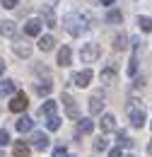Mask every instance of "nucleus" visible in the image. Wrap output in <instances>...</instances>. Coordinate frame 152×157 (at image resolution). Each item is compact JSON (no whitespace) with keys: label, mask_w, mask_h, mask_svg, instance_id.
<instances>
[{"label":"nucleus","mask_w":152,"mask_h":157,"mask_svg":"<svg viewBox=\"0 0 152 157\" xmlns=\"http://www.w3.org/2000/svg\"><path fill=\"white\" fill-rule=\"evenodd\" d=\"M138 27H140L142 32H152V17H147V15H138Z\"/></svg>","instance_id":"20"},{"label":"nucleus","mask_w":152,"mask_h":157,"mask_svg":"<svg viewBox=\"0 0 152 157\" xmlns=\"http://www.w3.org/2000/svg\"><path fill=\"white\" fill-rule=\"evenodd\" d=\"M101 2H104V5H114L116 0H101Z\"/></svg>","instance_id":"35"},{"label":"nucleus","mask_w":152,"mask_h":157,"mask_svg":"<svg viewBox=\"0 0 152 157\" xmlns=\"http://www.w3.org/2000/svg\"><path fill=\"white\" fill-rule=\"evenodd\" d=\"M63 27H65V29H68V34H73V36H80V34L87 29L82 12H68V15L63 17Z\"/></svg>","instance_id":"1"},{"label":"nucleus","mask_w":152,"mask_h":157,"mask_svg":"<svg viewBox=\"0 0 152 157\" xmlns=\"http://www.w3.org/2000/svg\"><path fill=\"white\" fill-rule=\"evenodd\" d=\"M17 131H19V133H29V131H34V121H32L29 116L17 118Z\"/></svg>","instance_id":"13"},{"label":"nucleus","mask_w":152,"mask_h":157,"mask_svg":"<svg viewBox=\"0 0 152 157\" xmlns=\"http://www.w3.org/2000/svg\"><path fill=\"white\" fill-rule=\"evenodd\" d=\"M7 143H10V133L0 128V145H7Z\"/></svg>","instance_id":"31"},{"label":"nucleus","mask_w":152,"mask_h":157,"mask_svg":"<svg viewBox=\"0 0 152 157\" xmlns=\"http://www.w3.org/2000/svg\"><path fill=\"white\" fill-rule=\"evenodd\" d=\"M32 147L24 143V140H15V157H29Z\"/></svg>","instance_id":"14"},{"label":"nucleus","mask_w":152,"mask_h":157,"mask_svg":"<svg viewBox=\"0 0 152 157\" xmlns=\"http://www.w3.org/2000/svg\"><path fill=\"white\" fill-rule=\"evenodd\" d=\"M27 106H29V99H27V94H24V92H17V94L12 97V101H10V111H15V114L24 111Z\"/></svg>","instance_id":"4"},{"label":"nucleus","mask_w":152,"mask_h":157,"mask_svg":"<svg viewBox=\"0 0 152 157\" xmlns=\"http://www.w3.org/2000/svg\"><path fill=\"white\" fill-rule=\"evenodd\" d=\"M70 60H73V51L68 46H63L58 51V65H70Z\"/></svg>","instance_id":"16"},{"label":"nucleus","mask_w":152,"mask_h":157,"mask_svg":"<svg viewBox=\"0 0 152 157\" xmlns=\"http://www.w3.org/2000/svg\"><path fill=\"white\" fill-rule=\"evenodd\" d=\"M99 56H101V48H99V44H94V41H89V44H85L80 48V60L82 63H94Z\"/></svg>","instance_id":"3"},{"label":"nucleus","mask_w":152,"mask_h":157,"mask_svg":"<svg viewBox=\"0 0 152 157\" xmlns=\"http://www.w3.org/2000/svg\"><path fill=\"white\" fill-rule=\"evenodd\" d=\"M12 48H15V53L22 56V58H27V56L32 53V46H29V44H24V41H15V44H12Z\"/></svg>","instance_id":"15"},{"label":"nucleus","mask_w":152,"mask_h":157,"mask_svg":"<svg viewBox=\"0 0 152 157\" xmlns=\"http://www.w3.org/2000/svg\"><path fill=\"white\" fill-rule=\"evenodd\" d=\"M2 73H5V63L0 60V75H2Z\"/></svg>","instance_id":"34"},{"label":"nucleus","mask_w":152,"mask_h":157,"mask_svg":"<svg viewBox=\"0 0 152 157\" xmlns=\"http://www.w3.org/2000/svg\"><path fill=\"white\" fill-rule=\"evenodd\" d=\"M114 48L116 51H123L126 48V34H116L114 36Z\"/></svg>","instance_id":"25"},{"label":"nucleus","mask_w":152,"mask_h":157,"mask_svg":"<svg viewBox=\"0 0 152 157\" xmlns=\"http://www.w3.org/2000/svg\"><path fill=\"white\" fill-rule=\"evenodd\" d=\"M41 17H44L41 24H46V27H56V24H58V22H56V12H53L51 5H46V7L41 10Z\"/></svg>","instance_id":"11"},{"label":"nucleus","mask_w":152,"mask_h":157,"mask_svg":"<svg viewBox=\"0 0 152 157\" xmlns=\"http://www.w3.org/2000/svg\"><path fill=\"white\" fill-rule=\"evenodd\" d=\"M12 92H15V80H2L0 82V94L2 97H10Z\"/></svg>","instance_id":"19"},{"label":"nucleus","mask_w":152,"mask_h":157,"mask_svg":"<svg viewBox=\"0 0 152 157\" xmlns=\"http://www.w3.org/2000/svg\"><path fill=\"white\" fill-rule=\"evenodd\" d=\"M34 90H36V94H41V97H46V94H51V90H53V85H51V82H36V85H34Z\"/></svg>","instance_id":"21"},{"label":"nucleus","mask_w":152,"mask_h":157,"mask_svg":"<svg viewBox=\"0 0 152 157\" xmlns=\"http://www.w3.org/2000/svg\"><path fill=\"white\" fill-rule=\"evenodd\" d=\"M99 78H101V82H106V85H114V80H116V73L111 70V68H104Z\"/></svg>","instance_id":"24"},{"label":"nucleus","mask_w":152,"mask_h":157,"mask_svg":"<svg viewBox=\"0 0 152 157\" xmlns=\"http://www.w3.org/2000/svg\"><path fill=\"white\" fill-rule=\"evenodd\" d=\"M32 147L46 150V147H48V136H46L44 131H34V133H32Z\"/></svg>","instance_id":"7"},{"label":"nucleus","mask_w":152,"mask_h":157,"mask_svg":"<svg viewBox=\"0 0 152 157\" xmlns=\"http://www.w3.org/2000/svg\"><path fill=\"white\" fill-rule=\"evenodd\" d=\"M128 157H133V155H128Z\"/></svg>","instance_id":"37"},{"label":"nucleus","mask_w":152,"mask_h":157,"mask_svg":"<svg viewBox=\"0 0 152 157\" xmlns=\"http://www.w3.org/2000/svg\"><path fill=\"white\" fill-rule=\"evenodd\" d=\"M99 128H101V133H111V131H116V116H114V114H104L101 121H99Z\"/></svg>","instance_id":"8"},{"label":"nucleus","mask_w":152,"mask_h":157,"mask_svg":"<svg viewBox=\"0 0 152 157\" xmlns=\"http://www.w3.org/2000/svg\"><path fill=\"white\" fill-rule=\"evenodd\" d=\"M150 126H152V123H150Z\"/></svg>","instance_id":"38"},{"label":"nucleus","mask_w":152,"mask_h":157,"mask_svg":"<svg viewBox=\"0 0 152 157\" xmlns=\"http://www.w3.org/2000/svg\"><path fill=\"white\" fill-rule=\"evenodd\" d=\"M101 109H104V94H101V92H97V94L89 97V114H92V116H99V114H101Z\"/></svg>","instance_id":"6"},{"label":"nucleus","mask_w":152,"mask_h":157,"mask_svg":"<svg viewBox=\"0 0 152 157\" xmlns=\"http://www.w3.org/2000/svg\"><path fill=\"white\" fill-rule=\"evenodd\" d=\"M135 70H138V56H133L128 63V75H135Z\"/></svg>","instance_id":"29"},{"label":"nucleus","mask_w":152,"mask_h":157,"mask_svg":"<svg viewBox=\"0 0 152 157\" xmlns=\"http://www.w3.org/2000/svg\"><path fill=\"white\" fill-rule=\"evenodd\" d=\"M56 109H58V101H53V99H48V101H44L41 104V109H39V114L41 116H56Z\"/></svg>","instance_id":"12"},{"label":"nucleus","mask_w":152,"mask_h":157,"mask_svg":"<svg viewBox=\"0 0 152 157\" xmlns=\"http://www.w3.org/2000/svg\"><path fill=\"white\" fill-rule=\"evenodd\" d=\"M89 80H92V70H89V68H85V70H80V73L73 75V82H75L77 87H87Z\"/></svg>","instance_id":"9"},{"label":"nucleus","mask_w":152,"mask_h":157,"mask_svg":"<svg viewBox=\"0 0 152 157\" xmlns=\"http://www.w3.org/2000/svg\"><path fill=\"white\" fill-rule=\"evenodd\" d=\"M63 104H65V111H68V116H70V118H80L77 104H75V99L70 97V94H63Z\"/></svg>","instance_id":"10"},{"label":"nucleus","mask_w":152,"mask_h":157,"mask_svg":"<svg viewBox=\"0 0 152 157\" xmlns=\"http://www.w3.org/2000/svg\"><path fill=\"white\" fill-rule=\"evenodd\" d=\"M53 157H68V150H65V147H56V150H53Z\"/></svg>","instance_id":"32"},{"label":"nucleus","mask_w":152,"mask_h":157,"mask_svg":"<svg viewBox=\"0 0 152 157\" xmlns=\"http://www.w3.org/2000/svg\"><path fill=\"white\" fill-rule=\"evenodd\" d=\"M147 152H150V155H152V140H150V145H147Z\"/></svg>","instance_id":"36"},{"label":"nucleus","mask_w":152,"mask_h":157,"mask_svg":"<svg viewBox=\"0 0 152 157\" xmlns=\"http://www.w3.org/2000/svg\"><path fill=\"white\" fill-rule=\"evenodd\" d=\"M106 22H109V24H121V22H123V15H121L118 10H109V12H106Z\"/></svg>","instance_id":"23"},{"label":"nucleus","mask_w":152,"mask_h":157,"mask_svg":"<svg viewBox=\"0 0 152 157\" xmlns=\"http://www.w3.org/2000/svg\"><path fill=\"white\" fill-rule=\"evenodd\" d=\"M92 147H94L97 152H104V150H106V140H104V138H97V140H94V145H92Z\"/></svg>","instance_id":"28"},{"label":"nucleus","mask_w":152,"mask_h":157,"mask_svg":"<svg viewBox=\"0 0 152 157\" xmlns=\"http://www.w3.org/2000/svg\"><path fill=\"white\" fill-rule=\"evenodd\" d=\"M41 27H44L41 20H39V17H32V20L24 22V34H27V36H39V34H41Z\"/></svg>","instance_id":"5"},{"label":"nucleus","mask_w":152,"mask_h":157,"mask_svg":"<svg viewBox=\"0 0 152 157\" xmlns=\"http://www.w3.org/2000/svg\"><path fill=\"white\" fill-rule=\"evenodd\" d=\"M0 2H2V5L7 7V10H15V7L19 5V0H0Z\"/></svg>","instance_id":"30"},{"label":"nucleus","mask_w":152,"mask_h":157,"mask_svg":"<svg viewBox=\"0 0 152 157\" xmlns=\"http://www.w3.org/2000/svg\"><path fill=\"white\" fill-rule=\"evenodd\" d=\"M0 32H2V36H10V39H15V34H17V27H15V22H2L0 24Z\"/></svg>","instance_id":"17"},{"label":"nucleus","mask_w":152,"mask_h":157,"mask_svg":"<svg viewBox=\"0 0 152 157\" xmlns=\"http://www.w3.org/2000/svg\"><path fill=\"white\" fill-rule=\"evenodd\" d=\"M46 126H48V131H58V128H60V118L58 116H48Z\"/></svg>","instance_id":"27"},{"label":"nucleus","mask_w":152,"mask_h":157,"mask_svg":"<svg viewBox=\"0 0 152 157\" xmlns=\"http://www.w3.org/2000/svg\"><path fill=\"white\" fill-rule=\"evenodd\" d=\"M109 157H123V150H121V147H114V150H109Z\"/></svg>","instance_id":"33"},{"label":"nucleus","mask_w":152,"mask_h":157,"mask_svg":"<svg viewBox=\"0 0 152 157\" xmlns=\"http://www.w3.org/2000/svg\"><path fill=\"white\" fill-rule=\"evenodd\" d=\"M126 109H128V114H131V123H133L135 128H142V126H145V121H147V118H145V109H142V106H138V104H135V99L128 101V106H126Z\"/></svg>","instance_id":"2"},{"label":"nucleus","mask_w":152,"mask_h":157,"mask_svg":"<svg viewBox=\"0 0 152 157\" xmlns=\"http://www.w3.org/2000/svg\"><path fill=\"white\" fill-rule=\"evenodd\" d=\"M131 145H133L131 138L126 136V133H118V147H121V150H123V147H131Z\"/></svg>","instance_id":"26"},{"label":"nucleus","mask_w":152,"mask_h":157,"mask_svg":"<svg viewBox=\"0 0 152 157\" xmlns=\"http://www.w3.org/2000/svg\"><path fill=\"white\" fill-rule=\"evenodd\" d=\"M80 123H77V128H80V133H92L94 131V123L89 121V118H77Z\"/></svg>","instance_id":"22"},{"label":"nucleus","mask_w":152,"mask_h":157,"mask_svg":"<svg viewBox=\"0 0 152 157\" xmlns=\"http://www.w3.org/2000/svg\"><path fill=\"white\" fill-rule=\"evenodd\" d=\"M56 46V39L51 36V34H46V36H39V48L41 51H51Z\"/></svg>","instance_id":"18"}]
</instances>
